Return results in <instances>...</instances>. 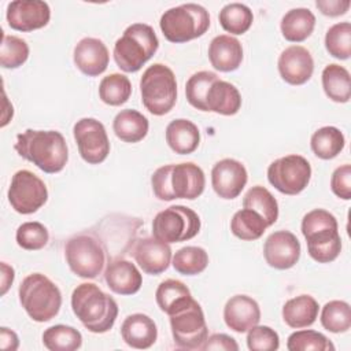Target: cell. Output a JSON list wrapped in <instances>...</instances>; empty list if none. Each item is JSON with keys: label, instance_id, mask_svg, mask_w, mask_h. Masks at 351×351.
<instances>
[{"label": "cell", "instance_id": "cell-10", "mask_svg": "<svg viewBox=\"0 0 351 351\" xmlns=\"http://www.w3.org/2000/svg\"><path fill=\"white\" fill-rule=\"evenodd\" d=\"M200 232V218L186 206L176 204L159 211L152 219V236L163 243H180Z\"/></svg>", "mask_w": 351, "mask_h": 351}, {"label": "cell", "instance_id": "cell-12", "mask_svg": "<svg viewBox=\"0 0 351 351\" xmlns=\"http://www.w3.org/2000/svg\"><path fill=\"white\" fill-rule=\"evenodd\" d=\"M311 166L308 160L298 154L276 159L267 167L269 182L284 195H298L310 182Z\"/></svg>", "mask_w": 351, "mask_h": 351}, {"label": "cell", "instance_id": "cell-3", "mask_svg": "<svg viewBox=\"0 0 351 351\" xmlns=\"http://www.w3.org/2000/svg\"><path fill=\"white\" fill-rule=\"evenodd\" d=\"M151 185L159 200H195L204 191L206 177L202 167L193 162H182L158 167L151 177Z\"/></svg>", "mask_w": 351, "mask_h": 351}, {"label": "cell", "instance_id": "cell-39", "mask_svg": "<svg viewBox=\"0 0 351 351\" xmlns=\"http://www.w3.org/2000/svg\"><path fill=\"white\" fill-rule=\"evenodd\" d=\"M321 325L332 333H344L351 328V307L344 300H330L321 310Z\"/></svg>", "mask_w": 351, "mask_h": 351}, {"label": "cell", "instance_id": "cell-16", "mask_svg": "<svg viewBox=\"0 0 351 351\" xmlns=\"http://www.w3.org/2000/svg\"><path fill=\"white\" fill-rule=\"evenodd\" d=\"M248 181L247 169L236 159L218 160L211 170V186L214 192L226 200L236 199Z\"/></svg>", "mask_w": 351, "mask_h": 351}, {"label": "cell", "instance_id": "cell-4", "mask_svg": "<svg viewBox=\"0 0 351 351\" xmlns=\"http://www.w3.org/2000/svg\"><path fill=\"white\" fill-rule=\"evenodd\" d=\"M302 233L308 255L318 263H330L341 252L337 219L324 208L308 211L302 219Z\"/></svg>", "mask_w": 351, "mask_h": 351}, {"label": "cell", "instance_id": "cell-29", "mask_svg": "<svg viewBox=\"0 0 351 351\" xmlns=\"http://www.w3.org/2000/svg\"><path fill=\"white\" fill-rule=\"evenodd\" d=\"M315 27L314 14L304 7L292 8L281 19L280 29L282 37L291 43H302L308 38Z\"/></svg>", "mask_w": 351, "mask_h": 351}, {"label": "cell", "instance_id": "cell-14", "mask_svg": "<svg viewBox=\"0 0 351 351\" xmlns=\"http://www.w3.org/2000/svg\"><path fill=\"white\" fill-rule=\"evenodd\" d=\"M73 136L81 158L89 165L104 162L110 154V140L104 125L95 118H81L73 126Z\"/></svg>", "mask_w": 351, "mask_h": 351}, {"label": "cell", "instance_id": "cell-28", "mask_svg": "<svg viewBox=\"0 0 351 351\" xmlns=\"http://www.w3.org/2000/svg\"><path fill=\"white\" fill-rule=\"evenodd\" d=\"M149 129V122L145 115L133 108L121 110L114 121L112 130L115 136L125 143H138L141 141Z\"/></svg>", "mask_w": 351, "mask_h": 351}, {"label": "cell", "instance_id": "cell-41", "mask_svg": "<svg viewBox=\"0 0 351 351\" xmlns=\"http://www.w3.org/2000/svg\"><path fill=\"white\" fill-rule=\"evenodd\" d=\"M289 351H333V343L322 333L311 329L296 330L287 340Z\"/></svg>", "mask_w": 351, "mask_h": 351}, {"label": "cell", "instance_id": "cell-33", "mask_svg": "<svg viewBox=\"0 0 351 351\" xmlns=\"http://www.w3.org/2000/svg\"><path fill=\"white\" fill-rule=\"evenodd\" d=\"M243 207L256 211L271 226L278 218V203L276 197L262 185H255L247 191L243 199Z\"/></svg>", "mask_w": 351, "mask_h": 351}, {"label": "cell", "instance_id": "cell-35", "mask_svg": "<svg viewBox=\"0 0 351 351\" xmlns=\"http://www.w3.org/2000/svg\"><path fill=\"white\" fill-rule=\"evenodd\" d=\"M43 344L49 351H74L82 346V335L69 325H53L44 330Z\"/></svg>", "mask_w": 351, "mask_h": 351}, {"label": "cell", "instance_id": "cell-22", "mask_svg": "<svg viewBox=\"0 0 351 351\" xmlns=\"http://www.w3.org/2000/svg\"><path fill=\"white\" fill-rule=\"evenodd\" d=\"M223 321L229 329L237 333L248 332L261 321L258 302L247 295L232 296L223 307Z\"/></svg>", "mask_w": 351, "mask_h": 351}, {"label": "cell", "instance_id": "cell-6", "mask_svg": "<svg viewBox=\"0 0 351 351\" xmlns=\"http://www.w3.org/2000/svg\"><path fill=\"white\" fill-rule=\"evenodd\" d=\"M18 296L26 314L36 322L51 321L62 307L60 289L41 273H32L25 277L19 285Z\"/></svg>", "mask_w": 351, "mask_h": 351}, {"label": "cell", "instance_id": "cell-46", "mask_svg": "<svg viewBox=\"0 0 351 351\" xmlns=\"http://www.w3.org/2000/svg\"><path fill=\"white\" fill-rule=\"evenodd\" d=\"M330 189L337 197L343 200L351 199V166L350 165H343L335 169L330 177Z\"/></svg>", "mask_w": 351, "mask_h": 351}, {"label": "cell", "instance_id": "cell-44", "mask_svg": "<svg viewBox=\"0 0 351 351\" xmlns=\"http://www.w3.org/2000/svg\"><path fill=\"white\" fill-rule=\"evenodd\" d=\"M16 244L27 251H37L47 245L49 240L48 229L37 221L23 222L18 226L15 233Z\"/></svg>", "mask_w": 351, "mask_h": 351}, {"label": "cell", "instance_id": "cell-45", "mask_svg": "<svg viewBox=\"0 0 351 351\" xmlns=\"http://www.w3.org/2000/svg\"><path fill=\"white\" fill-rule=\"evenodd\" d=\"M247 347L251 351H276L280 347L278 333L266 325H254L247 333Z\"/></svg>", "mask_w": 351, "mask_h": 351}, {"label": "cell", "instance_id": "cell-17", "mask_svg": "<svg viewBox=\"0 0 351 351\" xmlns=\"http://www.w3.org/2000/svg\"><path fill=\"white\" fill-rule=\"evenodd\" d=\"M300 243L289 230H277L271 233L263 244V258L266 263L277 270L293 267L300 258Z\"/></svg>", "mask_w": 351, "mask_h": 351}, {"label": "cell", "instance_id": "cell-21", "mask_svg": "<svg viewBox=\"0 0 351 351\" xmlns=\"http://www.w3.org/2000/svg\"><path fill=\"white\" fill-rule=\"evenodd\" d=\"M104 281L114 293L134 295L143 285V276L134 263L123 258H117L107 263Z\"/></svg>", "mask_w": 351, "mask_h": 351}, {"label": "cell", "instance_id": "cell-11", "mask_svg": "<svg viewBox=\"0 0 351 351\" xmlns=\"http://www.w3.org/2000/svg\"><path fill=\"white\" fill-rule=\"evenodd\" d=\"M169 317L176 346L184 350H202L208 337L202 306L192 299L185 307Z\"/></svg>", "mask_w": 351, "mask_h": 351}, {"label": "cell", "instance_id": "cell-43", "mask_svg": "<svg viewBox=\"0 0 351 351\" xmlns=\"http://www.w3.org/2000/svg\"><path fill=\"white\" fill-rule=\"evenodd\" d=\"M219 78L215 73L202 70L189 77V80L185 84V96L188 103L200 111H204V100L206 93L210 88V85Z\"/></svg>", "mask_w": 351, "mask_h": 351}, {"label": "cell", "instance_id": "cell-36", "mask_svg": "<svg viewBox=\"0 0 351 351\" xmlns=\"http://www.w3.org/2000/svg\"><path fill=\"white\" fill-rule=\"evenodd\" d=\"M132 95V84L125 74L112 73L106 77L99 84V97L103 103L117 107L129 100Z\"/></svg>", "mask_w": 351, "mask_h": 351}, {"label": "cell", "instance_id": "cell-24", "mask_svg": "<svg viewBox=\"0 0 351 351\" xmlns=\"http://www.w3.org/2000/svg\"><path fill=\"white\" fill-rule=\"evenodd\" d=\"M122 340L132 348L147 350L158 339V328L151 317L143 313L128 315L121 325Z\"/></svg>", "mask_w": 351, "mask_h": 351}, {"label": "cell", "instance_id": "cell-31", "mask_svg": "<svg viewBox=\"0 0 351 351\" xmlns=\"http://www.w3.org/2000/svg\"><path fill=\"white\" fill-rule=\"evenodd\" d=\"M322 88L335 103H347L351 97V77L346 67L330 63L322 70Z\"/></svg>", "mask_w": 351, "mask_h": 351}, {"label": "cell", "instance_id": "cell-15", "mask_svg": "<svg viewBox=\"0 0 351 351\" xmlns=\"http://www.w3.org/2000/svg\"><path fill=\"white\" fill-rule=\"evenodd\" d=\"M7 23L18 32H33L48 25L51 8L41 0H15L8 3L5 12Z\"/></svg>", "mask_w": 351, "mask_h": 351}, {"label": "cell", "instance_id": "cell-47", "mask_svg": "<svg viewBox=\"0 0 351 351\" xmlns=\"http://www.w3.org/2000/svg\"><path fill=\"white\" fill-rule=\"evenodd\" d=\"M202 350L211 351V350H219V351H237L239 344L236 340L225 333H214L207 337L204 341Z\"/></svg>", "mask_w": 351, "mask_h": 351}, {"label": "cell", "instance_id": "cell-13", "mask_svg": "<svg viewBox=\"0 0 351 351\" xmlns=\"http://www.w3.org/2000/svg\"><path fill=\"white\" fill-rule=\"evenodd\" d=\"M11 207L19 214H33L48 200V189L44 181L30 170H18L7 193Z\"/></svg>", "mask_w": 351, "mask_h": 351}, {"label": "cell", "instance_id": "cell-23", "mask_svg": "<svg viewBox=\"0 0 351 351\" xmlns=\"http://www.w3.org/2000/svg\"><path fill=\"white\" fill-rule=\"evenodd\" d=\"M208 60L218 71H234L243 62V45L233 36H215L208 45Z\"/></svg>", "mask_w": 351, "mask_h": 351}, {"label": "cell", "instance_id": "cell-2", "mask_svg": "<svg viewBox=\"0 0 351 351\" xmlns=\"http://www.w3.org/2000/svg\"><path fill=\"white\" fill-rule=\"evenodd\" d=\"M71 310L92 333L108 332L118 317V304L112 296L93 282L77 285L71 293Z\"/></svg>", "mask_w": 351, "mask_h": 351}, {"label": "cell", "instance_id": "cell-9", "mask_svg": "<svg viewBox=\"0 0 351 351\" xmlns=\"http://www.w3.org/2000/svg\"><path fill=\"white\" fill-rule=\"evenodd\" d=\"M106 247L93 233H78L64 244V258L70 270L81 278H96L106 265Z\"/></svg>", "mask_w": 351, "mask_h": 351}, {"label": "cell", "instance_id": "cell-50", "mask_svg": "<svg viewBox=\"0 0 351 351\" xmlns=\"http://www.w3.org/2000/svg\"><path fill=\"white\" fill-rule=\"evenodd\" d=\"M1 295H5L7 291L10 289V287L12 285L14 282V278H15V271L14 269L7 265L5 262H1Z\"/></svg>", "mask_w": 351, "mask_h": 351}, {"label": "cell", "instance_id": "cell-48", "mask_svg": "<svg viewBox=\"0 0 351 351\" xmlns=\"http://www.w3.org/2000/svg\"><path fill=\"white\" fill-rule=\"evenodd\" d=\"M351 3L350 0H317L315 7L326 16H340L344 15Z\"/></svg>", "mask_w": 351, "mask_h": 351}, {"label": "cell", "instance_id": "cell-5", "mask_svg": "<svg viewBox=\"0 0 351 351\" xmlns=\"http://www.w3.org/2000/svg\"><path fill=\"white\" fill-rule=\"evenodd\" d=\"M159 40L152 26L133 23L114 44V60L125 73L138 71L158 51Z\"/></svg>", "mask_w": 351, "mask_h": 351}, {"label": "cell", "instance_id": "cell-27", "mask_svg": "<svg viewBox=\"0 0 351 351\" xmlns=\"http://www.w3.org/2000/svg\"><path fill=\"white\" fill-rule=\"evenodd\" d=\"M318 302L310 295H299L285 302L282 306V319L293 329L313 325L318 317Z\"/></svg>", "mask_w": 351, "mask_h": 351}, {"label": "cell", "instance_id": "cell-7", "mask_svg": "<svg viewBox=\"0 0 351 351\" xmlns=\"http://www.w3.org/2000/svg\"><path fill=\"white\" fill-rule=\"evenodd\" d=\"M159 26L167 41L186 43L202 37L208 30L210 14L200 4L186 3L165 11Z\"/></svg>", "mask_w": 351, "mask_h": 351}, {"label": "cell", "instance_id": "cell-40", "mask_svg": "<svg viewBox=\"0 0 351 351\" xmlns=\"http://www.w3.org/2000/svg\"><path fill=\"white\" fill-rule=\"evenodd\" d=\"M325 48L330 56L347 60L351 56V23L339 22L332 25L325 34Z\"/></svg>", "mask_w": 351, "mask_h": 351}, {"label": "cell", "instance_id": "cell-32", "mask_svg": "<svg viewBox=\"0 0 351 351\" xmlns=\"http://www.w3.org/2000/svg\"><path fill=\"white\" fill-rule=\"evenodd\" d=\"M344 145V134L335 126H322L317 129L310 138L311 151L315 156L324 160L336 158L343 151Z\"/></svg>", "mask_w": 351, "mask_h": 351}, {"label": "cell", "instance_id": "cell-18", "mask_svg": "<svg viewBox=\"0 0 351 351\" xmlns=\"http://www.w3.org/2000/svg\"><path fill=\"white\" fill-rule=\"evenodd\" d=\"M277 67L281 78L287 84L303 85L314 73V59L307 48L289 45L280 53Z\"/></svg>", "mask_w": 351, "mask_h": 351}, {"label": "cell", "instance_id": "cell-19", "mask_svg": "<svg viewBox=\"0 0 351 351\" xmlns=\"http://www.w3.org/2000/svg\"><path fill=\"white\" fill-rule=\"evenodd\" d=\"M130 254L140 269L152 276H158L167 270L173 258L170 245L154 236L138 239L133 244Z\"/></svg>", "mask_w": 351, "mask_h": 351}, {"label": "cell", "instance_id": "cell-30", "mask_svg": "<svg viewBox=\"0 0 351 351\" xmlns=\"http://www.w3.org/2000/svg\"><path fill=\"white\" fill-rule=\"evenodd\" d=\"M155 299L160 311L171 315L185 307L193 298L189 288L182 281L167 278L158 285Z\"/></svg>", "mask_w": 351, "mask_h": 351}, {"label": "cell", "instance_id": "cell-38", "mask_svg": "<svg viewBox=\"0 0 351 351\" xmlns=\"http://www.w3.org/2000/svg\"><path fill=\"white\" fill-rule=\"evenodd\" d=\"M222 29L230 34H244L254 22L252 11L243 3H229L223 5L218 15Z\"/></svg>", "mask_w": 351, "mask_h": 351}, {"label": "cell", "instance_id": "cell-8", "mask_svg": "<svg viewBox=\"0 0 351 351\" xmlns=\"http://www.w3.org/2000/svg\"><path fill=\"white\" fill-rule=\"evenodd\" d=\"M140 93L143 106L152 115L167 114L177 101V81L173 70L163 63H154L141 75Z\"/></svg>", "mask_w": 351, "mask_h": 351}, {"label": "cell", "instance_id": "cell-26", "mask_svg": "<svg viewBox=\"0 0 351 351\" xmlns=\"http://www.w3.org/2000/svg\"><path fill=\"white\" fill-rule=\"evenodd\" d=\"M166 143L178 155H188L196 151L200 144L199 128L189 119L178 118L166 128Z\"/></svg>", "mask_w": 351, "mask_h": 351}, {"label": "cell", "instance_id": "cell-42", "mask_svg": "<svg viewBox=\"0 0 351 351\" xmlns=\"http://www.w3.org/2000/svg\"><path fill=\"white\" fill-rule=\"evenodd\" d=\"M29 58L27 43L16 36L3 34L0 47V64L4 69H18Z\"/></svg>", "mask_w": 351, "mask_h": 351}, {"label": "cell", "instance_id": "cell-37", "mask_svg": "<svg viewBox=\"0 0 351 351\" xmlns=\"http://www.w3.org/2000/svg\"><path fill=\"white\" fill-rule=\"evenodd\" d=\"M176 271L184 276H196L206 270L208 265V254L197 245H186L176 251L171 258Z\"/></svg>", "mask_w": 351, "mask_h": 351}, {"label": "cell", "instance_id": "cell-49", "mask_svg": "<svg viewBox=\"0 0 351 351\" xmlns=\"http://www.w3.org/2000/svg\"><path fill=\"white\" fill-rule=\"evenodd\" d=\"M19 347V339L16 333L5 326L0 328V348L4 351H15Z\"/></svg>", "mask_w": 351, "mask_h": 351}, {"label": "cell", "instance_id": "cell-34", "mask_svg": "<svg viewBox=\"0 0 351 351\" xmlns=\"http://www.w3.org/2000/svg\"><path fill=\"white\" fill-rule=\"evenodd\" d=\"M266 228L269 226L265 219L251 208H241L236 211L230 219L232 233L244 241L258 240L262 237Z\"/></svg>", "mask_w": 351, "mask_h": 351}, {"label": "cell", "instance_id": "cell-1", "mask_svg": "<svg viewBox=\"0 0 351 351\" xmlns=\"http://www.w3.org/2000/svg\"><path fill=\"white\" fill-rule=\"evenodd\" d=\"M14 148L21 158L48 174L62 171L69 160L66 140L58 130L26 129L16 136Z\"/></svg>", "mask_w": 351, "mask_h": 351}, {"label": "cell", "instance_id": "cell-25", "mask_svg": "<svg viewBox=\"0 0 351 351\" xmlns=\"http://www.w3.org/2000/svg\"><path fill=\"white\" fill-rule=\"evenodd\" d=\"M241 107V95L239 89L221 78H217L208 88L204 100V111L221 115H234Z\"/></svg>", "mask_w": 351, "mask_h": 351}, {"label": "cell", "instance_id": "cell-20", "mask_svg": "<svg viewBox=\"0 0 351 351\" xmlns=\"http://www.w3.org/2000/svg\"><path fill=\"white\" fill-rule=\"evenodd\" d=\"M73 59L74 64L82 74L88 77H97L106 71L110 62V53L101 40L84 37L74 47Z\"/></svg>", "mask_w": 351, "mask_h": 351}]
</instances>
